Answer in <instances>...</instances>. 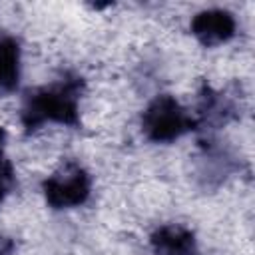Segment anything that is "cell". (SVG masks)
Returning <instances> with one entry per match:
<instances>
[{"mask_svg": "<svg viewBox=\"0 0 255 255\" xmlns=\"http://www.w3.org/2000/svg\"><path fill=\"white\" fill-rule=\"evenodd\" d=\"M84 92V80L78 74L66 72L60 80L32 88L22 98L20 122L26 133L40 126L54 122L64 126L80 124V98Z\"/></svg>", "mask_w": 255, "mask_h": 255, "instance_id": "6da1fadb", "label": "cell"}, {"mask_svg": "<svg viewBox=\"0 0 255 255\" xmlns=\"http://www.w3.org/2000/svg\"><path fill=\"white\" fill-rule=\"evenodd\" d=\"M191 129H195L193 116L169 94L153 98L141 116V131L155 143L173 141Z\"/></svg>", "mask_w": 255, "mask_h": 255, "instance_id": "7a4b0ae2", "label": "cell"}, {"mask_svg": "<svg viewBox=\"0 0 255 255\" xmlns=\"http://www.w3.org/2000/svg\"><path fill=\"white\" fill-rule=\"evenodd\" d=\"M42 191L52 209H70L88 201L92 179L80 163L68 161L42 183Z\"/></svg>", "mask_w": 255, "mask_h": 255, "instance_id": "3957f363", "label": "cell"}, {"mask_svg": "<svg viewBox=\"0 0 255 255\" xmlns=\"http://www.w3.org/2000/svg\"><path fill=\"white\" fill-rule=\"evenodd\" d=\"M235 116L237 106L229 96H225L223 92H215L207 84L201 86L197 100V116L193 118L195 129H199L205 135H211L215 129L229 124Z\"/></svg>", "mask_w": 255, "mask_h": 255, "instance_id": "277c9868", "label": "cell"}, {"mask_svg": "<svg viewBox=\"0 0 255 255\" xmlns=\"http://www.w3.org/2000/svg\"><path fill=\"white\" fill-rule=\"evenodd\" d=\"M237 24L231 12L221 8H211L197 12L191 20V34L207 48L225 44L235 36Z\"/></svg>", "mask_w": 255, "mask_h": 255, "instance_id": "5b68a950", "label": "cell"}, {"mask_svg": "<svg viewBox=\"0 0 255 255\" xmlns=\"http://www.w3.org/2000/svg\"><path fill=\"white\" fill-rule=\"evenodd\" d=\"M149 243L155 255H199L193 231L177 223L161 225L155 229Z\"/></svg>", "mask_w": 255, "mask_h": 255, "instance_id": "8992f818", "label": "cell"}, {"mask_svg": "<svg viewBox=\"0 0 255 255\" xmlns=\"http://www.w3.org/2000/svg\"><path fill=\"white\" fill-rule=\"evenodd\" d=\"M20 82V44L14 36L0 32V96L18 88Z\"/></svg>", "mask_w": 255, "mask_h": 255, "instance_id": "52a82bcc", "label": "cell"}, {"mask_svg": "<svg viewBox=\"0 0 255 255\" xmlns=\"http://www.w3.org/2000/svg\"><path fill=\"white\" fill-rule=\"evenodd\" d=\"M14 187H16L14 165L4 153H0V203L14 191Z\"/></svg>", "mask_w": 255, "mask_h": 255, "instance_id": "ba28073f", "label": "cell"}, {"mask_svg": "<svg viewBox=\"0 0 255 255\" xmlns=\"http://www.w3.org/2000/svg\"><path fill=\"white\" fill-rule=\"evenodd\" d=\"M14 249H16L14 239L0 233V255H14Z\"/></svg>", "mask_w": 255, "mask_h": 255, "instance_id": "9c48e42d", "label": "cell"}, {"mask_svg": "<svg viewBox=\"0 0 255 255\" xmlns=\"http://www.w3.org/2000/svg\"><path fill=\"white\" fill-rule=\"evenodd\" d=\"M4 143H6V131L4 128H0V153H4Z\"/></svg>", "mask_w": 255, "mask_h": 255, "instance_id": "30bf717a", "label": "cell"}]
</instances>
